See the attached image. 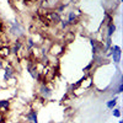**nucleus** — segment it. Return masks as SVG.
Wrapping results in <instances>:
<instances>
[{"label": "nucleus", "mask_w": 123, "mask_h": 123, "mask_svg": "<svg viewBox=\"0 0 123 123\" xmlns=\"http://www.w3.org/2000/svg\"><path fill=\"white\" fill-rule=\"evenodd\" d=\"M9 35L15 38H21L25 35V25L20 22L17 18L9 22Z\"/></svg>", "instance_id": "1"}, {"label": "nucleus", "mask_w": 123, "mask_h": 123, "mask_svg": "<svg viewBox=\"0 0 123 123\" xmlns=\"http://www.w3.org/2000/svg\"><path fill=\"white\" fill-rule=\"evenodd\" d=\"M105 57H111L112 60H113V63L116 65H118L121 63V58H122V49L117 44H113V46H111V48L107 50V53L105 54Z\"/></svg>", "instance_id": "2"}, {"label": "nucleus", "mask_w": 123, "mask_h": 123, "mask_svg": "<svg viewBox=\"0 0 123 123\" xmlns=\"http://www.w3.org/2000/svg\"><path fill=\"white\" fill-rule=\"evenodd\" d=\"M3 70H4V75H3V79L6 84H11V81H15L16 83V78H15V69L12 67L11 63H7L6 65L3 67Z\"/></svg>", "instance_id": "3"}, {"label": "nucleus", "mask_w": 123, "mask_h": 123, "mask_svg": "<svg viewBox=\"0 0 123 123\" xmlns=\"http://www.w3.org/2000/svg\"><path fill=\"white\" fill-rule=\"evenodd\" d=\"M38 94L42 100H49L53 96V89L48 85V83L46 84H41L38 87Z\"/></svg>", "instance_id": "4"}, {"label": "nucleus", "mask_w": 123, "mask_h": 123, "mask_svg": "<svg viewBox=\"0 0 123 123\" xmlns=\"http://www.w3.org/2000/svg\"><path fill=\"white\" fill-rule=\"evenodd\" d=\"M24 117L28 123H38V111L36 108H30Z\"/></svg>", "instance_id": "5"}, {"label": "nucleus", "mask_w": 123, "mask_h": 123, "mask_svg": "<svg viewBox=\"0 0 123 123\" xmlns=\"http://www.w3.org/2000/svg\"><path fill=\"white\" fill-rule=\"evenodd\" d=\"M64 50H65V48H64V46L62 44V43H54V44L50 46V48H48L49 54H52L54 57L62 55V54L64 53Z\"/></svg>", "instance_id": "6"}, {"label": "nucleus", "mask_w": 123, "mask_h": 123, "mask_svg": "<svg viewBox=\"0 0 123 123\" xmlns=\"http://www.w3.org/2000/svg\"><path fill=\"white\" fill-rule=\"evenodd\" d=\"M24 42L20 38H16L15 39V42H14V44L10 47V50H11V54H14V55H17L22 50V48H24Z\"/></svg>", "instance_id": "7"}, {"label": "nucleus", "mask_w": 123, "mask_h": 123, "mask_svg": "<svg viewBox=\"0 0 123 123\" xmlns=\"http://www.w3.org/2000/svg\"><path fill=\"white\" fill-rule=\"evenodd\" d=\"M47 17H48V22H50V24H54V25H59L60 20H62L60 14H58V12L55 11V10H54V11H50V12H48Z\"/></svg>", "instance_id": "8"}, {"label": "nucleus", "mask_w": 123, "mask_h": 123, "mask_svg": "<svg viewBox=\"0 0 123 123\" xmlns=\"http://www.w3.org/2000/svg\"><path fill=\"white\" fill-rule=\"evenodd\" d=\"M10 55H11V50H10V47L9 46L0 47V58H1L3 60L4 59H7Z\"/></svg>", "instance_id": "9"}, {"label": "nucleus", "mask_w": 123, "mask_h": 123, "mask_svg": "<svg viewBox=\"0 0 123 123\" xmlns=\"http://www.w3.org/2000/svg\"><path fill=\"white\" fill-rule=\"evenodd\" d=\"M67 21H68L69 25H74V24H76V21H78V15H76V12L74 11V10H71V11L68 12Z\"/></svg>", "instance_id": "10"}, {"label": "nucleus", "mask_w": 123, "mask_h": 123, "mask_svg": "<svg viewBox=\"0 0 123 123\" xmlns=\"http://www.w3.org/2000/svg\"><path fill=\"white\" fill-rule=\"evenodd\" d=\"M117 101H118V96H115L110 98L108 101H106V107L108 110H113L115 107H117Z\"/></svg>", "instance_id": "11"}, {"label": "nucleus", "mask_w": 123, "mask_h": 123, "mask_svg": "<svg viewBox=\"0 0 123 123\" xmlns=\"http://www.w3.org/2000/svg\"><path fill=\"white\" fill-rule=\"evenodd\" d=\"M116 30H117V26L115 22H112L110 25H107V31H106V37H112L113 36V33L116 32Z\"/></svg>", "instance_id": "12"}, {"label": "nucleus", "mask_w": 123, "mask_h": 123, "mask_svg": "<svg viewBox=\"0 0 123 123\" xmlns=\"http://www.w3.org/2000/svg\"><path fill=\"white\" fill-rule=\"evenodd\" d=\"M10 100H0V111L1 112H5V111H9L10 108Z\"/></svg>", "instance_id": "13"}, {"label": "nucleus", "mask_w": 123, "mask_h": 123, "mask_svg": "<svg viewBox=\"0 0 123 123\" xmlns=\"http://www.w3.org/2000/svg\"><path fill=\"white\" fill-rule=\"evenodd\" d=\"M26 46H27V50H32L33 48H36V43H35V39L32 37H28L26 41Z\"/></svg>", "instance_id": "14"}, {"label": "nucleus", "mask_w": 123, "mask_h": 123, "mask_svg": "<svg viewBox=\"0 0 123 123\" xmlns=\"http://www.w3.org/2000/svg\"><path fill=\"white\" fill-rule=\"evenodd\" d=\"M112 116L116 117V118H121V107H115L112 110Z\"/></svg>", "instance_id": "15"}, {"label": "nucleus", "mask_w": 123, "mask_h": 123, "mask_svg": "<svg viewBox=\"0 0 123 123\" xmlns=\"http://www.w3.org/2000/svg\"><path fill=\"white\" fill-rule=\"evenodd\" d=\"M59 25H60V28L63 30V31H64V30H67V28H68V27L70 26V25L68 24V21H67V20H63V18L60 20V22H59Z\"/></svg>", "instance_id": "16"}, {"label": "nucleus", "mask_w": 123, "mask_h": 123, "mask_svg": "<svg viewBox=\"0 0 123 123\" xmlns=\"http://www.w3.org/2000/svg\"><path fill=\"white\" fill-rule=\"evenodd\" d=\"M94 65H95V63H94V60H92V62H90V63H89L85 68H83V71H84V73H87L89 70L92 69V67H94Z\"/></svg>", "instance_id": "17"}, {"label": "nucleus", "mask_w": 123, "mask_h": 123, "mask_svg": "<svg viewBox=\"0 0 123 123\" xmlns=\"http://www.w3.org/2000/svg\"><path fill=\"white\" fill-rule=\"evenodd\" d=\"M65 7H67V4H64V3H63V4H60V5L57 7V10H55V11H57L58 14H62V12H63L64 10H65Z\"/></svg>", "instance_id": "18"}, {"label": "nucleus", "mask_w": 123, "mask_h": 123, "mask_svg": "<svg viewBox=\"0 0 123 123\" xmlns=\"http://www.w3.org/2000/svg\"><path fill=\"white\" fill-rule=\"evenodd\" d=\"M46 3H48V4H53V3H57L58 0H44Z\"/></svg>", "instance_id": "19"}, {"label": "nucleus", "mask_w": 123, "mask_h": 123, "mask_svg": "<svg viewBox=\"0 0 123 123\" xmlns=\"http://www.w3.org/2000/svg\"><path fill=\"white\" fill-rule=\"evenodd\" d=\"M27 1V4H30V3H35V1H37V0H26Z\"/></svg>", "instance_id": "20"}, {"label": "nucleus", "mask_w": 123, "mask_h": 123, "mask_svg": "<svg viewBox=\"0 0 123 123\" xmlns=\"http://www.w3.org/2000/svg\"><path fill=\"white\" fill-rule=\"evenodd\" d=\"M0 65H4V63H3V59L0 58Z\"/></svg>", "instance_id": "21"}, {"label": "nucleus", "mask_w": 123, "mask_h": 123, "mask_svg": "<svg viewBox=\"0 0 123 123\" xmlns=\"http://www.w3.org/2000/svg\"><path fill=\"white\" fill-rule=\"evenodd\" d=\"M3 67H4V65H0V70H3Z\"/></svg>", "instance_id": "22"}, {"label": "nucleus", "mask_w": 123, "mask_h": 123, "mask_svg": "<svg viewBox=\"0 0 123 123\" xmlns=\"http://www.w3.org/2000/svg\"><path fill=\"white\" fill-rule=\"evenodd\" d=\"M118 123H123V121H119V122H118Z\"/></svg>", "instance_id": "23"}]
</instances>
